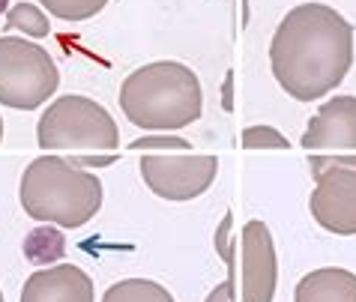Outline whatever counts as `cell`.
Listing matches in <instances>:
<instances>
[{
    "label": "cell",
    "mask_w": 356,
    "mask_h": 302,
    "mask_svg": "<svg viewBox=\"0 0 356 302\" xmlns=\"http://www.w3.org/2000/svg\"><path fill=\"white\" fill-rule=\"evenodd\" d=\"M302 150L314 159L356 156V96H332L302 132Z\"/></svg>",
    "instance_id": "obj_8"
},
{
    "label": "cell",
    "mask_w": 356,
    "mask_h": 302,
    "mask_svg": "<svg viewBox=\"0 0 356 302\" xmlns=\"http://www.w3.org/2000/svg\"><path fill=\"white\" fill-rule=\"evenodd\" d=\"M120 111L138 129H183V126L195 123L204 111L201 81L183 63H147L132 75H126L120 87Z\"/></svg>",
    "instance_id": "obj_2"
},
{
    "label": "cell",
    "mask_w": 356,
    "mask_h": 302,
    "mask_svg": "<svg viewBox=\"0 0 356 302\" xmlns=\"http://www.w3.org/2000/svg\"><path fill=\"white\" fill-rule=\"evenodd\" d=\"M9 9V0H0V12H6Z\"/></svg>",
    "instance_id": "obj_21"
},
{
    "label": "cell",
    "mask_w": 356,
    "mask_h": 302,
    "mask_svg": "<svg viewBox=\"0 0 356 302\" xmlns=\"http://www.w3.org/2000/svg\"><path fill=\"white\" fill-rule=\"evenodd\" d=\"M0 302H3V294H0Z\"/></svg>",
    "instance_id": "obj_23"
},
{
    "label": "cell",
    "mask_w": 356,
    "mask_h": 302,
    "mask_svg": "<svg viewBox=\"0 0 356 302\" xmlns=\"http://www.w3.org/2000/svg\"><path fill=\"white\" fill-rule=\"evenodd\" d=\"M270 66L296 102L323 99L353 66V24L326 3L293 6L273 33Z\"/></svg>",
    "instance_id": "obj_1"
},
{
    "label": "cell",
    "mask_w": 356,
    "mask_h": 302,
    "mask_svg": "<svg viewBox=\"0 0 356 302\" xmlns=\"http://www.w3.org/2000/svg\"><path fill=\"white\" fill-rule=\"evenodd\" d=\"M231 230H234V216L231 212H225L219 230H216V251H219V258L225 260L227 267H234V246H231Z\"/></svg>",
    "instance_id": "obj_18"
},
{
    "label": "cell",
    "mask_w": 356,
    "mask_h": 302,
    "mask_svg": "<svg viewBox=\"0 0 356 302\" xmlns=\"http://www.w3.org/2000/svg\"><path fill=\"white\" fill-rule=\"evenodd\" d=\"M22 302H93V281L75 264L45 267L24 281Z\"/></svg>",
    "instance_id": "obj_10"
},
{
    "label": "cell",
    "mask_w": 356,
    "mask_h": 302,
    "mask_svg": "<svg viewBox=\"0 0 356 302\" xmlns=\"http://www.w3.org/2000/svg\"><path fill=\"white\" fill-rule=\"evenodd\" d=\"M39 3L63 22H87L102 12L108 0H39Z\"/></svg>",
    "instance_id": "obj_15"
},
{
    "label": "cell",
    "mask_w": 356,
    "mask_h": 302,
    "mask_svg": "<svg viewBox=\"0 0 356 302\" xmlns=\"http://www.w3.org/2000/svg\"><path fill=\"white\" fill-rule=\"evenodd\" d=\"M6 31H22L33 39H42L51 33V24H48V15L39 9L36 3H15L6 9Z\"/></svg>",
    "instance_id": "obj_14"
},
{
    "label": "cell",
    "mask_w": 356,
    "mask_h": 302,
    "mask_svg": "<svg viewBox=\"0 0 356 302\" xmlns=\"http://www.w3.org/2000/svg\"><path fill=\"white\" fill-rule=\"evenodd\" d=\"M231 294H234V278H227V281H222V285H216L210 290L207 302H231Z\"/></svg>",
    "instance_id": "obj_19"
},
{
    "label": "cell",
    "mask_w": 356,
    "mask_h": 302,
    "mask_svg": "<svg viewBox=\"0 0 356 302\" xmlns=\"http://www.w3.org/2000/svg\"><path fill=\"white\" fill-rule=\"evenodd\" d=\"M231 81H234V75L227 72V81H225V108H227V111L234 108V105H231Z\"/></svg>",
    "instance_id": "obj_20"
},
{
    "label": "cell",
    "mask_w": 356,
    "mask_h": 302,
    "mask_svg": "<svg viewBox=\"0 0 356 302\" xmlns=\"http://www.w3.org/2000/svg\"><path fill=\"white\" fill-rule=\"evenodd\" d=\"M219 174L216 156H195V153H147L141 159V177L147 189L165 201L183 203L195 201L213 186Z\"/></svg>",
    "instance_id": "obj_6"
},
{
    "label": "cell",
    "mask_w": 356,
    "mask_h": 302,
    "mask_svg": "<svg viewBox=\"0 0 356 302\" xmlns=\"http://www.w3.org/2000/svg\"><path fill=\"white\" fill-rule=\"evenodd\" d=\"M309 210L314 221L339 237L356 233V165H330L314 177Z\"/></svg>",
    "instance_id": "obj_7"
},
{
    "label": "cell",
    "mask_w": 356,
    "mask_h": 302,
    "mask_svg": "<svg viewBox=\"0 0 356 302\" xmlns=\"http://www.w3.org/2000/svg\"><path fill=\"white\" fill-rule=\"evenodd\" d=\"M279 281L273 233L261 219L243 228V302H273Z\"/></svg>",
    "instance_id": "obj_9"
},
{
    "label": "cell",
    "mask_w": 356,
    "mask_h": 302,
    "mask_svg": "<svg viewBox=\"0 0 356 302\" xmlns=\"http://www.w3.org/2000/svg\"><path fill=\"white\" fill-rule=\"evenodd\" d=\"M18 201L33 221L75 230L102 210V180L63 156H39L24 168Z\"/></svg>",
    "instance_id": "obj_3"
},
{
    "label": "cell",
    "mask_w": 356,
    "mask_h": 302,
    "mask_svg": "<svg viewBox=\"0 0 356 302\" xmlns=\"http://www.w3.org/2000/svg\"><path fill=\"white\" fill-rule=\"evenodd\" d=\"M60 72L42 45L18 36H0V105L33 111L57 93Z\"/></svg>",
    "instance_id": "obj_5"
},
{
    "label": "cell",
    "mask_w": 356,
    "mask_h": 302,
    "mask_svg": "<svg viewBox=\"0 0 356 302\" xmlns=\"http://www.w3.org/2000/svg\"><path fill=\"white\" fill-rule=\"evenodd\" d=\"M0 141H3V120H0Z\"/></svg>",
    "instance_id": "obj_22"
},
{
    "label": "cell",
    "mask_w": 356,
    "mask_h": 302,
    "mask_svg": "<svg viewBox=\"0 0 356 302\" xmlns=\"http://www.w3.org/2000/svg\"><path fill=\"white\" fill-rule=\"evenodd\" d=\"M36 141L48 153H69V162L78 168H108L117 162L120 132L99 102L69 93L39 117Z\"/></svg>",
    "instance_id": "obj_4"
},
{
    "label": "cell",
    "mask_w": 356,
    "mask_h": 302,
    "mask_svg": "<svg viewBox=\"0 0 356 302\" xmlns=\"http://www.w3.org/2000/svg\"><path fill=\"white\" fill-rule=\"evenodd\" d=\"M293 302H356V272L323 267L300 278Z\"/></svg>",
    "instance_id": "obj_11"
},
{
    "label": "cell",
    "mask_w": 356,
    "mask_h": 302,
    "mask_svg": "<svg viewBox=\"0 0 356 302\" xmlns=\"http://www.w3.org/2000/svg\"><path fill=\"white\" fill-rule=\"evenodd\" d=\"M245 150H288V138L273 126H249L243 132Z\"/></svg>",
    "instance_id": "obj_16"
},
{
    "label": "cell",
    "mask_w": 356,
    "mask_h": 302,
    "mask_svg": "<svg viewBox=\"0 0 356 302\" xmlns=\"http://www.w3.org/2000/svg\"><path fill=\"white\" fill-rule=\"evenodd\" d=\"M63 251H66V240L54 225H39L24 237V258L36 267H48L54 260H60Z\"/></svg>",
    "instance_id": "obj_12"
},
{
    "label": "cell",
    "mask_w": 356,
    "mask_h": 302,
    "mask_svg": "<svg viewBox=\"0 0 356 302\" xmlns=\"http://www.w3.org/2000/svg\"><path fill=\"white\" fill-rule=\"evenodd\" d=\"M102 302H177L171 290L150 278H123L105 290Z\"/></svg>",
    "instance_id": "obj_13"
},
{
    "label": "cell",
    "mask_w": 356,
    "mask_h": 302,
    "mask_svg": "<svg viewBox=\"0 0 356 302\" xmlns=\"http://www.w3.org/2000/svg\"><path fill=\"white\" fill-rule=\"evenodd\" d=\"M132 150L138 153H153V150H183V153H192V144L186 138H177L171 132H156V135H147V138H138L132 141Z\"/></svg>",
    "instance_id": "obj_17"
}]
</instances>
